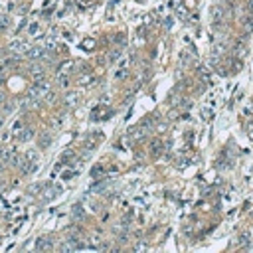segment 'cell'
<instances>
[{
  "mask_svg": "<svg viewBox=\"0 0 253 253\" xmlns=\"http://www.w3.org/2000/svg\"><path fill=\"white\" fill-rule=\"evenodd\" d=\"M8 26H10V16H6V14H0V30H6Z\"/></svg>",
  "mask_w": 253,
  "mask_h": 253,
  "instance_id": "cell-4",
  "label": "cell"
},
{
  "mask_svg": "<svg viewBox=\"0 0 253 253\" xmlns=\"http://www.w3.org/2000/svg\"><path fill=\"white\" fill-rule=\"evenodd\" d=\"M79 2H81V4H87V2H89V0H79Z\"/></svg>",
  "mask_w": 253,
  "mask_h": 253,
  "instance_id": "cell-12",
  "label": "cell"
},
{
  "mask_svg": "<svg viewBox=\"0 0 253 253\" xmlns=\"http://www.w3.org/2000/svg\"><path fill=\"white\" fill-rule=\"evenodd\" d=\"M4 113H12V105H10V103H8V105H4Z\"/></svg>",
  "mask_w": 253,
  "mask_h": 253,
  "instance_id": "cell-11",
  "label": "cell"
},
{
  "mask_svg": "<svg viewBox=\"0 0 253 253\" xmlns=\"http://www.w3.org/2000/svg\"><path fill=\"white\" fill-rule=\"evenodd\" d=\"M2 101H4V97H2V95H0V103H2Z\"/></svg>",
  "mask_w": 253,
  "mask_h": 253,
  "instance_id": "cell-13",
  "label": "cell"
},
{
  "mask_svg": "<svg viewBox=\"0 0 253 253\" xmlns=\"http://www.w3.org/2000/svg\"><path fill=\"white\" fill-rule=\"evenodd\" d=\"M24 129V123H22V121H14V125H12V133L16 135L18 131H22Z\"/></svg>",
  "mask_w": 253,
  "mask_h": 253,
  "instance_id": "cell-6",
  "label": "cell"
},
{
  "mask_svg": "<svg viewBox=\"0 0 253 253\" xmlns=\"http://www.w3.org/2000/svg\"><path fill=\"white\" fill-rule=\"evenodd\" d=\"M38 32H40V24H38V22L28 24V34H30V36H38Z\"/></svg>",
  "mask_w": 253,
  "mask_h": 253,
  "instance_id": "cell-3",
  "label": "cell"
},
{
  "mask_svg": "<svg viewBox=\"0 0 253 253\" xmlns=\"http://www.w3.org/2000/svg\"><path fill=\"white\" fill-rule=\"evenodd\" d=\"M26 54L30 55L32 59H40V58H44V55H46V48H44V46H34V48H30Z\"/></svg>",
  "mask_w": 253,
  "mask_h": 253,
  "instance_id": "cell-2",
  "label": "cell"
},
{
  "mask_svg": "<svg viewBox=\"0 0 253 253\" xmlns=\"http://www.w3.org/2000/svg\"><path fill=\"white\" fill-rule=\"evenodd\" d=\"M40 147H42V148L50 147V137H42V143H40Z\"/></svg>",
  "mask_w": 253,
  "mask_h": 253,
  "instance_id": "cell-8",
  "label": "cell"
},
{
  "mask_svg": "<svg viewBox=\"0 0 253 253\" xmlns=\"http://www.w3.org/2000/svg\"><path fill=\"white\" fill-rule=\"evenodd\" d=\"M48 247H51V243L48 239H44V237H40V239L36 241V249H48Z\"/></svg>",
  "mask_w": 253,
  "mask_h": 253,
  "instance_id": "cell-5",
  "label": "cell"
},
{
  "mask_svg": "<svg viewBox=\"0 0 253 253\" xmlns=\"http://www.w3.org/2000/svg\"><path fill=\"white\" fill-rule=\"evenodd\" d=\"M59 83H62L63 87H67V85H69V79H67V75H62V77H59Z\"/></svg>",
  "mask_w": 253,
  "mask_h": 253,
  "instance_id": "cell-9",
  "label": "cell"
},
{
  "mask_svg": "<svg viewBox=\"0 0 253 253\" xmlns=\"http://www.w3.org/2000/svg\"><path fill=\"white\" fill-rule=\"evenodd\" d=\"M26 158H28V160H32V162H36V160H38V152H36V151H28L26 152Z\"/></svg>",
  "mask_w": 253,
  "mask_h": 253,
  "instance_id": "cell-7",
  "label": "cell"
},
{
  "mask_svg": "<svg viewBox=\"0 0 253 253\" xmlns=\"http://www.w3.org/2000/svg\"><path fill=\"white\" fill-rule=\"evenodd\" d=\"M101 170H103L101 166H95L93 168V176H101Z\"/></svg>",
  "mask_w": 253,
  "mask_h": 253,
  "instance_id": "cell-10",
  "label": "cell"
},
{
  "mask_svg": "<svg viewBox=\"0 0 253 253\" xmlns=\"http://www.w3.org/2000/svg\"><path fill=\"white\" fill-rule=\"evenodd\" d=\"M32 137H34V129H32V126H24L22 131H18V133L14 135V139H16L18 143H26V140H30Z\"/></svg>",
  "mask_w": 253,
  "mask_h": 253,
  "instance_id": "cell-1",
  "label": "cell"
},
{
  "mask_svg": "<svg viewBox=\"0 0 253 253\" xmlns=\"http://www.w3.org/2000/svg\"><path fill=\"white\" fill-rule=\"evenodd\" d=\"M0 55H2V50H0Z\"/></svg>",
  "mask_w": 253,
  "mask_h": 253,
  "instance_id": "cell-14",
  "label": "cell"
}]
</instances>
